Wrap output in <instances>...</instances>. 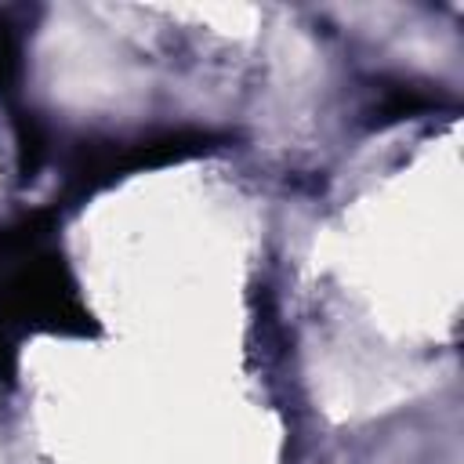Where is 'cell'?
Returning a JSON list of instances; mask_svg holds the SVG:
<instances>
[{
	"label": "cell",
	"mask_w": 464,
	"mask_h": 464,
	"mask_svg": "<svg viewBox=\"0 0 464 464\" xmlns=\"http://www.w3.org/2000/svg\"><path fill=\"white\" fill-rule=\"evenodd\" d=\"M11 69H14V40H11V33L0 25V87H7Z\"/></svg>",
	"instance_id": "1"
}]
</instances>
